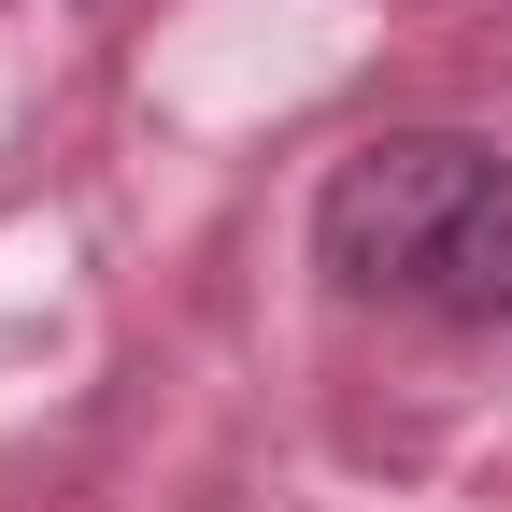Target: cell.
Listing matches in <instances>:
<instances>
[{
  "label": "cell",
  "instance_id": "1",
  "mask_svg": "<svg viewBox=\"0 0 512 512\" xmlns=\"http://www.w3.org/2000/svg\"><path fill=\"white\" fill-rule=\"evenodd\" d=\"M313 256L342 299L427 313V328H498L512 313V157L456 128L356 143L313 200Z\"/></svg>",
  "mask_w": 512,
  "mask_h": 512
}]
</instances>
